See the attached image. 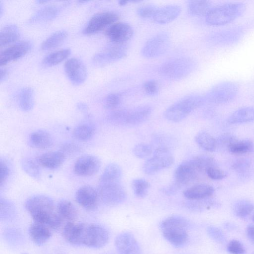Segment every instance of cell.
I'll return each instance as SVG.
<instances>
[{
    "mask_svg": "<svg viewBox=\"0 0 254 254\" xmlns=\"http://www.w3.org/2000/svg\"><path fill=\"white\" fill-rule=\"evenodd\" d=\"M205 173L209 178L214 180H222L227 176L226 173L217 166L209 168L206 170Z\"/></svg>",
    "mask_w": 254,
    "mask_h": 254,
    "instance_id": "681fc988",
    "label": "cell"
},
{
    "mask_svg": "<svg viewBox=\"0 0 254 254\" xmlns=\"http://www.w3.org/2000/svg\"><path fill=\"white\" fill-rule=\"evenodd\" d=\"M64 70L69 80L75 85L82 84L87 77L85 65L81 60L75 58L66 61L64 64Z\"/></svg>",
    "mask_w": 254,
    "mask_h": 254,
    "instance_id": "e0dca14e",
    "label": "cell"
},
{
    "mask_svg": "<svg viewBox=\"0 0 254 254\" xmlns=\"http://www.w3.org/2000/svg\"><path fill=\"white\" fill-rule=\"evenodd\" d=\"M234 214L238 217L245 218L254 211V203L247 200H240L233 206Z\"/></svg>",
    "mask_w": 254,
    "mask_h": 254,
    "instance_id": "f35d334b",
    "label": "cell"
},
{
    "mask_svg": "<svg viewBox=\"0 0 254 254\" xmlns=\"http://www.w3.org/2000/svg\"><path fill=\"white\" fill-rule=\"evenodd\" d=\"M214 192L213 187L208 184H200L194 185L184 191V196L190 200L208 198Z\"/></svg>",
    "mask_w": 254,
    "mask_h": 254,
    "instance_id": "603a6c76",
    "label": "cell"
},
{
    "mask_svg": "<svg viewBox=\"0 0 254 254\" xmlns=\"http://www.w3.org/2000/svg\"><path fill=\"white\" fill-rule=\"evenodd\" d=\"M174 162L169 149L166 146L156 148L152 157L148 159L143 164L144 173L153 175L171 166Z\"/></svg>",
    "mask_w": 254,
    "mask_h": 254,
    "instance_id": "52a82bcc",
    "label": "cell"
},
{
    "mask_svg": "<svg viewBox=\"0 0 254 254\" xmlns=\"http://www.w3.org/2000/svg\"><path fill=\"white\" fill-rule=\"evenodd\" d=\"M121 96L117 93L107 95L104 100V106L108 109H116L121 103Z\"/></svg>",
    "mask_w": 254,
    "mask_h": 254,
    "instance_id": "f6af8a7d",
    "label": "cell"
},
{
    "mask_svg": "<svg viewBox=\"0 0 254 254\" xmlns=\"http://www.w3.org/2000/svg\"><path fill=\"white\" fill-rule=\"evenodd\" d=\"M211 2L205 0H190L188 3V11L195 16H206L212 7Z\"/></svg>",
    "mask_w": 254,
    "mask_h": 254,
    "instance_id": "1f68e13d",
    "label": "cell"
},
{
    "mask_svg": "<svg viewBox=\"0 0 254 254\" xmlns=\"http://www.w3.org/2000/svg\"><path fill=\"white\" fill-rule=\"evenodd\" d=\"M69 49H62L50 53L42 60V64L45 66L55 65L66 59L70 55Z\"/></svg>",
    "mask_w": 254,
    "mask_h": 254,
    "instance_id": "d590c367",
    "label": "cell"
},
{
    "mask_svg": "<svg viewBox=\"0 0 254 254\" xmlns=\"http://www.w3.org/2000/svg\"><path fill=\"white\" fill-rule=\"evenodd\" d=\"M251 164L248 158H241L232 163L231 168L241 179H247L250 176Z\"/></svg>",
    "mask_w": 254,
    "mask_h": 254,
    "instance_id": "8d00e7d4",
    "label": "cell"
},
{
    "mask_svg": "<svg viewBox=\"0 0 254 254\" xmlns=\"http://www.w3.org/2000/svg\"><path fill=\"white\" fill-rule=\"evenodd\" d=\"M196 67V62L190 57H180L170 60L159 69V74L170 79L178 80L190 75Z\"/></svg>",
    "mask_w": 254,
    "mask_h": 254,
    "instance_id": "8992f818",
    "label": "cell"
},
{
    "mask_svg": "<svg viewBox=\"0 0 254 254\" xmlns=\"http://www.w3.org/2000/svg\"><path fill=\"white\" fill-rule=\"evenodd\" d=\"M65 158V155L61 151H50L40 155L37 162L44 168L55 169L64 163Z\"/></svg>",
    "mask_w": 254,
    "mask_h": 254,
    "instance_id": "cb8c5ba5",
    "label": "cell"
},
{
    "mask_svg": "<svg viewBox=\"0 0 254 254\" xmlns=\"http://www.w3.org/2000/svg\"><path fill=\"white\" fill-rule=\"evenodd\" d=\"M56 5L45 6L37 11L29 20L30 23H35L51 20L59 13L60 8Z\"/></svg>",
    "mask_w": 254,
    "mask_h": 254,
    "instance_id": "f546056e",
    "label": "cell"
},
{
    "mask_svg": "<svg viewBox=\"0 0 254 254\" xmlns=\"http://www.w3.org/2000/svg\"><path fill=\"white\" fill-rule=\"evenodd\" d=\"M99 198L98 192L89 186L81 187L75 194L76 202L82 207L89 210H94L97 207Z\"/></svg>",
    "mask_w": 254,
    "mask_h": 254,
    "instance_id": "ffe728a7",
    "label": "cell"
},
{
    "mask_svg": "<svg viewBox=\"0 0 254 254\" xmlns=\"http://www.w3.org/2000/svg\"><path fill=\"white\" fill-rule=\"evenodd\" d=\"M227 249L231 254H244L246 252L243 244L236 239L232 240L228 243Z\"/></svg>",
    "mask_w": 254,
    "mask_h": 254,
    "instance_id": "7dc6e473",
    "label": "cell"
},
{
    "mask_svg": "<svg viewBox=\"0 0 254 254\" xmlns=\"http://www.w3.org/2000/svg\"><path fill=\"white\" fill-rule=\"evenodd\" d=\"M79 150V147L76 144L73 143H66L62 146L61 151L65 155L66 153L71 154L77 152Z\"/></svg>",
    "mask_w": 254,
    "mask_h": 254,
    "instance_id": "11a10c76",
    "label": "cell"
},
{
    "mask_svg": "<svg viewBox=\"0 0 254 254\" xmlns=\"http://www.w3.org/2000/svg\"><path fill=\"white\" fill-rule=\"evenodd\" d=\"M191 160L199 173H205L209 168L216 166L215 159L207 155H199Z\"/></svg>",
    "mask_w": 254,
    "mask_h": 254,
    "instance_id": "ab89813d",
    "label": "cell"
},
{
    "mask_svg": "<svg viewBox=\"0 0 254 254\" xmlns=\"http://www.w3.org/2000/svg\"><path fill=\"white\" fill-rule=\"evenodd\" d=\"M189 222L185 218L173 215L163 220L160 227L163 237L176 247L184 246L188 239Z\"/></svg>",
    "mask_w": 254,
    "mask_h": 254,
    "instance_id": "277c9868",
    "label": "cell"
},
{
    "mask_svg": "<svg viewBox=\"0 0 254 254\" xmlns=\"http://www.w3.org/2000/svg\"><path fill=\"white\" fill-rule=\"evenodd\" d=\"M9 174V169L5 161H0V186L5 183Z\"/></svg>",
    "mask_w": 254,
    "mask_h": 254,
    "instance_id": "db71d44e",
    "label": "cell"
},
{
    "mask_svg": "<svg viewBox=\"0 0 254 254\" xmlns=\"http://www.w3.org/2000/svg\"><path fill=\"white\" fill-rule=\"evenodd\" d=\"M95 127L91 124L82 123L77 125L73 129V135L80 141L89 140L95 133Z\"/></svg>",
    "mask_w": 254,
    "mask_h": 254,
    "instance_id": "74e56055",
    "label": "cell"
},
{
    "mask_svg": "<svg viewBox=\"0 0 254 254\" xmlns=\"http://www.w3.org/2000/svg\"><path fill=\"white\" fill-rule=\"evenodd\" d=\"M197 144L203 150L208 152H214L217 148L216 139L209 133L201 131L195 136Z\"/></svg>",
    "mask_w": 254,
    "mask_h": 254,
    "instance_id": "4dcf8cb0",
    "label": "cell"
},
{
    "mask_svg": "<svg viewBox=\"0 0 254 254\" xmlns=\"http://www.w3.org/2000/svg\"><path fill=\"white\" fill-rule=\"evenodd\" d=\"M29 140L32 146L40 149H46L51 147L54 143L52 135L43 130L32 132L29 135Z\"/></svg>",
    "mask_w": 254,
    "mask_h": 254,
    "instance_id": "d4e9b609",
    "label": "cell"
},
{
    "mask_svg": "<svg viewBox=\"0 0 254 254\" xmlns=\"http://www.w3.org/2000/svg\"><path fill=\"white\" fill-rule=\"evenodd\" d=\"M246 9V4L241 2H228L213 6L205 16V21L213 26L225 25L241 16Z\"/></svg>",
    "mask_w": 254,
    "mask_h": 254,
    "instance_id": "3957f363",
    "label": "cell"
},
{
    "mask_svg": "<svg viewBox=\"0 0 254 254\" xmlns=\"http://www.w3.org/2000/svg\"><path fill=\"white\" fill-rule=\"evenodd\" d=\"M24 169L27 173L34 177H37L39 174V171L35 164L32 161L27 160L23 164Z\"/></svg>",
    "mask_w": 254,
    "mask_h": 254,
    "instance_id": "f5cc1de1",
    "label": "cell"
},
{
    "mask_svg": "<svg viewBox=\"0 0 254 254\" xmlns=\"http://www.w3.org/2000/svg\"><path fill=\"white\" fill-rule=\"evenodd\" d=\"M18 104L20 108L24 111L32 109L34 103V91L31 87L22 89L18 97Z\"/></svg>",
    "mask_w": 254,
    "mask_h": 254,
    "instance_id": "e575fe53",
    "label": "cell"
},
{
    "mask_svg": "<svg viewBox=\"0 0 254 254\" xmlns=\"http://www.w3.org/2000/svg\"><path fill=\"white\" fill-rule=\"evenodd\" d=\"M227 151L236 155L251 153L254 151V143L249 139H238L229 146Z\"/></svg>",
    "mask_w": 254,
    "mask_h": 254,
    "instance_id": "836d02e7",
    "label": "cell"
},
{
    "mask_svg": "<svg viewBox=\"0 0 254 254\" xmlns=\"http://www.w3.org/2000/svg\"><path fill=\"white\" fill-rule=\"evenodd\" d=\"M115 245L119 254H141V250L137 240L129 232H122L115 238Z\"/></svg>",
    "mask_w": 254,
    "mask_h": 254,
    "instance_id": "9a60e30c",
    "label": "cell"
},
{
    "mask_svg": "<svg viewBox=\"0 0 254 254\" xmlns=\"http://www.w3.org/2000/svg\"><path fill=\"white\" fill-rule=\"evenodd\" d=\"M238 139L231 133H222L216 138L217 148L220 147L228 150L229 146Z\"/></svg>",
    "mask_w": 254,
    "mask_h": 254,
    "instance_id": "7bdbcfd3",
    "label": "cell"
},
{
    "mask_svg": "<svg viewBox=\"0 0 254 254\" xmlns=\"http://www.w3.org/2000/svg\"><path fill=\"white\" fill-rule=\"evenodd\" d=\"M122 174L120 166L110 163L104 169L99 179V184L119 183Z\"/></svg>",
    "mask_w": 254,
    "mask_h": 254,
    "instance_id": "83f0119b",
    "label": "cell"
},
{
    "mask_svg": "<svg viewBox=\"0 0 254 254\" xmlns=\"http://www.w3.org/2000/svg\"><path fill=\"white\" fill-rule=\"evenodd\" d=\"M101 167L98 158L91 155H86L79 158L73 166L74 173L80 176H91L96 174Z\"/></svg>",
    "mask_w": 254,
    "mask_h": 254,
    "instance_id": "5bb4252c",
    "label": "cell"
},
{
    "mask_svg": "<svg viewBox=\"0 0 254 254\" xmlns=\"http://www.w3.org/2000/svg\"><path fill=\"white\" fill-rule=\"evenodd\" d=\"M254 121V108L245 107L238 109L228 118L227 122L230 125H236Z\"/></svg>",
    "mask_w": 254,
    "mask_h": 254,
    "instance_id": "4316f807",
    "label": "cell"
},
{
    "mask_svg": "<svg viewBox=\"0 0 254 254\" xmlns=\"http://www.w3.org/2000/svg\"><path fill=\"white\" fill-rule=\"evenodd\" d=\"M181 12V7L175 4L167 5L158 8L153 17L157 23L164 24L170 23L176 19Z\"/></svg>",
    "mask_w": 254,
    "mask_h": 254,
    "instance_id": "7402d4cb",
    "label": "cell"
},
{
    "mask_svg": "<svg viewBox=\"0 0 254 254\" xmlns=\"http://www.w3.org/2000/svg\"><path fill=\"white\" fill-rule=\"evenodd\" d=\"M246 234L250 241L254 244V224H250L247 226Z\"/></svg>",
    "mask_w": 254,
    "mask_h": 254,
    "instance_id": "9f6ffc18",
    "label": "cell"
},
{
    "mask_svg": "<svg viewBox=\"0 0 254 254\" xmlns=\"http://www.w3.org/2000/svg\"><path fill=\"white\" fill-rule=\"evenodd\" d=\"M151 113L152 108L147 105L139 106L132 109H125L123 125H140L149 118Z\"/></svg>",
    "mask_w": 254,
    "mask_h": 254,
    "instance_id": "ac0fdd59",
    "label": "cell"
},
{
    "mask_svg": "<svg viewBox=\"0 0 254 254\" xmlns=\"http://www.w3.org/2000/svg\"><path fill=\"white\" fill-rule=\"evenodd\" d=\"M128 2H129V0H119V5L123 6L125 5L126 4H127Z\"/></svg>",
    "mask_w": 254,
    "mask_h": 254,
    "instance_id": "680465c9",
    "label": "cell"
},
{
    "mask_svg": "<svg viewBox=\"0 0 254 254\" xmlns=\"http://www.w3.org/2000/svg\"><path fill=\"white\" fill-rule=\"evenodd\" d=\"M132 188L135 195L139 198L145 196L149 188L148 182L143 179H136L132 181Z\"/></svg>",
    "mask_w": 254,
    "mask_h": 254,
    "instance_id": "60d3db41",
    "label": "cell"
},
{
    "mask_svg": "<svg viewBox=\"0 0 254 254\" xmlns=\"http://www.w3.org/2000/svg\"><path fill=\"white\" fill-rule=\"evenodd\" d=\"M67 33L65 30L57 31L48 37L41 44L43 51L50 50L60 46L65 40Z\"/></svg>",
    "mask_w": 254,
    "mask_h": 254,
    "instance_id": "d6a6232c",
    "label": "cell"
},
{
    "mask_svg": "<svg viewBox=\"0 0 254 254\" xmlns=\"http://www.w3.org/2000/svg\"><path fill=\"white\" fill-rule=\"evenodd\" d=\"M252 254H254V252L252 253Z\"/></svg>",
    "mask_w": 254,
    "mask_h": 254,
    "instance_id": "91938a15",
    "label": "cell"
},
{
    "mask_svg": "<svg viewBox=\"0 0 254 254\" xmlns=\"http://www.w3.org/2000/svg\"><path fill=\"white\" fill-rule=\"evenodd\" d=\"M199 174L191 159L185 161L175 170L174 183L181 188L193 181Z\"/></svg>",
    "mask_w": 254,
    "mask_h": 254,
    "instance_id": "d6986e66",
    "label": "cell"
},
{
    "mask_svg": "<svg viewBox=\"0 0 254 254\" xmlns=\"http://www.w3.org/2000/svg\"><path fill=\"white\" fill-rule=\"evenodd\" d=\"M118 19L119 16L115 12H99L90 19L83 30V33L88 35L97 33L116 22Z\"/></svg>",
    "mask_w": 254,
    "mask_h": 254,
    "instance_id": "7c38bea8",
    "label": "cell"
},
{
    "mask_svg": "<svg viewBox=\"0 0 254 254\" xmlns=\"http://www.w3.org/2000/svg\"><path fill=\"white\" fill-rule=\"evenodd\" d=\"M126 44H113L95 54L93 63L98 66H103L124 58L127 54Z\"/></svg>",
    "mask_w": 254,
    "mask_h": 254,
    "instance_id": "8fae6325",
    "label": "cell"
},
{
    "mask_svg": "<svg viewBox=\"0 0 254 254\" xmlns=\"http://www.w3.org/2000/svg\"><path fill=\"white\" fill-rule=\"evenodd\" d=\"M20 38V31L15 24H9L2 28L0 33V47L16 41Z\"/></svg>",
    "mask_w": 254,
    "mask_h": 254,
    "instance_id": "f1b7e54d",
    "label": "cell"
},
{
    "mask_svg": "<svg viewBox=\"0 0 254 254\" xmlns=\"http://www.w3.org/2000/svg\"><path fill=\"white\" fill-rule=\"evenodd\" d=\"M99 198L106 205L116 206L122 203L126 198V193L119 183L99 184Z\"/></svg>",
    "mask_w": 254,
    "mask_h": 254,
    "instance_id": "30bf717a",
    "label": "cell"
},
{
    "mask_svg": "<svg viewBox=\"0 0 254 254\" xmlns=\"http://www.w3.org/2000/svg\"><path fill=\"white\" fill-rule=\"evenodd\" d=\"M208 235L212 239L219 243H223L225 241V237L223 232L218 228L210 226L207 229Z\"/></svg>",
    "mask_w": 254,
    "mask_h": 254,
    "instance_id": "f907efd6",
    "label": "cell"
},
{
    "mask_svg": "<svg viewBox=\"0 0 254 254\" xmlns=\"http://www.w3.org/2000/svg\"><path fill=\"white\" fill-rule=\"evenodd\" d=\"M236 32L238 31L233 30L224 31L219 34H217L216 35H213L214 38L212 40L217 43H220L221 44L223 43L226 44L231 41H234V39L235 40L234 37L237 38V36L234 35Z\"/></svg>",
    "mask_w": 254,
    "mask_h": 254,
    "instance_id": "bcb514c9",
    "label": "cell"
},
{
    "mask_svg": "<svg viewBox=\"0 0 254 254\" xmlns=\"http://www.w3.org/2000/svg\"><path fill=\"white\" fill-rule=\"evenodd\" d=\"M53 230L48 226L34 222L29 228V234L32 242L37 245H42L51 238Z\"/></svg>",
    "mask_w": 254,
    "mask_h": 254,
    "instance_id": "44dd1931",
    "label": "cell"
},
{
    "mask_svg": "<svg viewBox=\"0 0 254 254\" xmlns=\"http://www.w3.org/2000/svg\"><path fill=\"white\" fill-rule=\"evenodd\" d=\"M32 47L29 41H23L14 44L5 49L0 54V66L17 60L26 55Z\"/></svg>",
    "mask_w": 254,
    "mask_h": 254,
    "instance_id": "2e32d148",
    "label": "cell"
},
{
    "mask_svg": "<svg viewBox=\"0 0 254 254\" xmlns=\"http://www.w3.org/2000/svg\"><path fill=\"white\" fill-rule=\"evenodd\" d=\"M25 207L34 222L44 224L53 230L58 229L62 224L57 206L49 196L37 195L31 197L26 201Z\"/></svg>",
    "mask_w": 254,
    "mask_h": 254,
    "instance_id": "7a4b0ae2",
    "label": "cell"
},
{
    "mask_svg": "<svg viewBox=\"0 0 254 254\" xmlns=\"http://www.w3.org/2000/svg\"><path fill=\"white\" fill-rule=\"evenodd\" d=\"M238 92V85L232 81H223L212 87L204 96L206 101L224 104L233 100Z\"/></svg>",
    "mask_w": 254,
    "mask_h": 254,
    "instance_id": "ba28073f",
    "label": "cell"
},
{
    "mask_svg": "<svg viewBox=\"0 0 254 254\" xmlns=\"http://www.w3.org/2000/svg\"><path fill=\"white\" fill-rule=\"evenodd\" d=\"M105 34L113 44H126L132 38L133 30L128 23L115 22L108 28Z\"/></svg>",
    "mask_w": 254,
    "mask_h": 254,
    "instance_id": "4fadbf2b",
    "label": "cell"
},
{
    "mask_svg": "<svg viewBox=\"0 0 254 254\" xmlns=\"http://www.w3.org/2000/svg\"><path fill=\"white\" fill-rule=\"evenodd\" d=\"M15 214V208L10 202L5 199H0V219L7 221L11 219Z\"/></svg>",
    "mask_w": 254,
    "mask_h": 254,
    "instance_id": "b9f144b4",
    "label": "cell"
},
{
    "mask_svg": "<svg viewBox=\"0 0 254 254\" xmlns=\"http://www.w3.org/2000/svg\"><path fill=\"white\" fill-rule=\"evenodd\" d=\"M205 101L204 96L201 95L186 96L169 106L164 112V117L171 122H180L201 106Z\"/></svg>",
    "mask_w": 254,
    "mask_h": 254,
    "instance_id": "5b68a950",
    "label": "cell"
},
{
    "mask_svg": "<svg viewBox=\"0 0 254 254\" xmlns=\"http://www.w3.org/2000/svg\"><path fill=\"white\" fill-rule=\"evenodd\" d=\"M157 8L158 7L154 5L147 4L138 8L137 13L142 18H153Z\"/></svg>",
    "mask_w": 254,
    "mask_h": 254,
    "instance_id": "c3c4849f",
    "label": "cell"
},
{
    "mask_svg": "<svg viewBox=\"0 0 254 254\" xmlns=\"http://www.w3.org/2000/svg\"><path fill=\"white\" fill-rule=\"evenodd\" d=\"M170 42V36L167 33H158L144 44L141 49V54L147 59L161 56L168 50Z\"/></svg>",
    "mask_w": 254,
    "mask_h": 254,
    "instance_id": "9c48e42d",
    "label": "cell"
},
{
    "mask_svg": "<svg viewBox=\"0 0 254 254\" xmlns=\"http://www.w3.org/2000/svg\"><path fill=\"white\" fill-rule=\"evenodd\" d=\"M58 214L62 221L73 222L78 215L77 210L74 204L69 200L63 199L57 204Z\"/></svg>",
    "mask_w": 254,
    "mask_h": 254,
    "instance_id": "484cf974",
    "label": "cell"
},
{
    "mask_svg": "<svg viewBox=\"0 0 254 254\" xmlns=\"http://www.w3.org/2000/svg\"><path fill=\"white\" fill-rule=\"evenodd\" d=\"M62 234L65 241L71 245L93 248L103 247L109 239L108 231L94 223L67 222L63 227Z\"/></svg>",
    "mask_w": 254,
    "mask_h": 254,
    "instance_id": "6da1fadb",
    "label": "cell"
},
{
    "mask_svg": "<svg viewBox=\"0 0 254 254\" xmlns=\"http://www.w3.org/2000/svg\"><path fill=\"white\" fill-rule=\"evenodd\" d=\"M7 70L5 68L0 69V81L5 78L7 75Z\"/></svg>",
    "mask_w": 254,
    "mask_h": 254,
    "instance_id": "6f0895ef",
    "label": "cell"
},
{
    "mask_svg": "<svg viewBox=\"0 0 254 254\" xmlns=\"http://www.w3.org/2000/svg\"><path fill=\"white\" fill-rule=\"evenodd\" d=\"M152 146L145 143H138L133 149L134 155L139 158L147 157L152 153Z\"/></svg>",
    "mask_w": 254,
    "mask_h": 254,
    "instance_id": "ee69618b",
    "label": "cell"
},
{
    "mask_svg": "<svg viewBox=\"0 0 254 254\" xmlns=\"http://www.w3.org/2000/svg\"><path fill=\"white\" fill-rule=\"evenodd\" d=\"M143 89L146 94L154 96L159 91V85L156 81L149 80L143 83Z\"/></svg>",
    "mask_w": 254,
    "mask_h": 254,
    "instance_id": "816d5d0a",
    "label": "cell"
}]
</instances>
